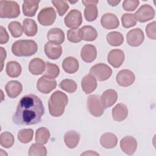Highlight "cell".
I'll list each match as a JSON object with an SVG mask.
<instances>
[{
    "instance_id": "obj_3",
    "label": "cell",
    "mask_w": 156,
    "mask_h": 156,
    "mask_svg": "<svg viewBox=\"0 0 156 156\" xmlns=\"http://www.w3.org/2000/svg\"><path fill=\"white\" fill-rule=\"evenodd\" d=\"M37 50V43L32 40H18L12 46V52L17 57H29L35 54Z\"/></svg>"
},
{
    "instance_id": "obj_19",
    "label": "cell",
    "mask_w": 156,
    "mask_h": 156,
    "mask_svg": "<svg viewBox=\"0 0 156 156\" xmlns=\"http://www.w3.org/2000/svg\"><path fill=\"white\" fill-rule=\"evenodd\" d=\"M80 56L83 61L87 63H91L95 60L97 56L96 47L93 44L84 45L80 51Z\"/></svg>"
},
{
    "instance_id": "obj_24",
    "label": "cell",
    "mask_w": 156,
    "mask_h": 156,
    "mask_svg": "<svg viewBox=\"0 0 156 156\" xmlns=\"http://www.w3.org/2000/svg\"><path fill=\"white\" fill-rule=\"evenodd\" d=\"M62 66L63 70L68 74H74L79 69V62L75 57L69 56L66 57L62 62Z\"/></svg>"
},
{
    "instance_id": "obj_38",
    "label": "cell",
    "mask_w": 156,
    "mask_h": 156,
    "mask_svg": "<svg viewBox=\"0 0 156 156\" xmlns=\"http://www.w3.org/2000/svg\"><path fill=\"white\" fill-rule=\"evenodd\" d=\"M8 29L12 36L14 38H18L23 34V29L21 23L18 21H12L8 25Z\"/></svg>"
},
{
    "instance_id": "obj_25",
    "label": "cell",
    "mask_w": 156,
    "mask_h": 156,
    "mask_svg": "<svg viewBox=\"0 0 156 156\" xmlns=\"http://www.w3.org/2000/svg\"><path fill=\"white\" fill-rule=\"evenodd\" d=\"M46 69V63L40 58H34L29 63V71L33 75L41 74Z\"/></svg>"
},
{
    "instance_id": "obj_43",
    "label": "cell",
    "mask_w": 156,
    "mask_h": 156,
    "mask_svg": "<svg viewBox=\"0 0 156 156\" xmlns=\"http://www.w3.org/2000/svg\"><path fill=\"white\" fill-rule=\"evenodd\" d=\"M140 4L138 0H125L122 2V7L124 10L132 12L134 11Z\"/></svg>"
},
{
    "instance_id": "obj_45",
    "label": "cell",
    "mask_w": 156,
    "mask_h": 156,
    "mask_svg": "<svg viewBox=\"0 0 156 156\" xmlns=\"http://www.w3.org/2000/svg\"><path fill=\"white\" fill-rule=\"evenodd\" d=\"M9 36L5 29L3 26L0 27V44H4L8 42Z\"/></svg>"
},
{
    "instance_id": "obj_13",
    "label": "cell",
    "mask_w": 156,
    "mask_h": 156,
    "mask_svg": "<svg viewBox=\"0 0 156 156\" xmlns=\"http://www.w3.org/2000/svg\"><path fill=\"white\" fill-rule=\"evenodd\" d=\"M57 86L55 79H49L43 76L39 78L37 83V90L41 93L48 94L51 92Z\"/></svg>"
},
{
    "instance_id": "obj_9",
    "label": "cell",
    "mask_w": 156,
    "mask_h": 156,
    "mask_svg": "<svg viewBox=\"0 0 156 156\" xmlns=\"http://www.w3.org/2000/svg\"><path fill=\"white\" fill-rule=\"evenodd\" d=\"M64 21L66 27L72 29L77 28L82 24V13L77 9H73L66 15Z\"/></svg>"
},
{
    "instance_id": "obj_30",
    "label": "cell",
    "mask_w": 156,
    "mask_h": 156,
    "mask_svg": "<svg viewBox=\"0 0 156 156\" xmlns=\"http://www.w3.org/2000/svg\"><path fill=\"white\" fill-rule=\"evenodd\" d=\"M23 29L24 34L28 37H33L37 33L38 27L35 21L32 19L26 18L23 21Z\"/></svg>"
},
{
    "instance_id": "obj_8",
    "label": "cell",
    "mask_w": 156,
    "mask_h": 156,
    "mask_svg": "<svg viewBox=\"0 0 156 156\" xmlns=\"http://www.w3.org/2000/svg\"><path fill=\"white\" fill-rule=\"evenodd\" d=\"M136 21L144 23L154 18L155 10L154 8L148 4L142 5L138 10L133 14Z\"/></svg>"
},
{
    "instance_id": "obj_49",
    "label": "cell",
    "mask_w": 156,
    "mask_h": 156,
    "mask_svg": "<svg viewBox=\"0 0 156 156\" xmlns=\"http://www.w3.org/2000/svg\"><path fill=\"white\" fill-rule=\"evenodd\" d=\"M4 150H2V149H0V155H1V156H2V155H7V154L5 152H4Z\"/></svg>"
},
{
    "instance_id": "obj_21",
    "label": "cell",
    "mask_w": 156,
    "mask_h": 156,
    "mask_svg": "<svg viewBox=\"0 0 156 156\" xmlns=\"http://www.w3.org/2000/svg\"><path fill=\"white\" fill-rule=\"evenodd\" d=\"M47 38L48 41L60 45L65 41V34L60 28H52L48 32Z\"/></svg>"
},
{
    "instance_id": "obj_16",
    "label": "cell",
    "mask_w": 156,
    "mask_h": 156,
    "mask_svg": "<svg viewBox=\"0 0 156 156\" xmlns=\"http://www.w3.org/2000/svg\"><path fill=\"white\" fill-rule=\"evenodd\" d=\"M101 26L107 30L117 28L119 25V21L117 16L112 13H107L101 18Z\"/></svg>"
},
{
    "instance_id": "obj_41",
    "label": "cell",
    "mask_w": 156,
    "mask_h": 156,
    "mask_svg": "<svg viewBox=\"0 0 156 156\" xmlns=\"http://www.w3.org/2000/svg\"><path fill=\"white\" fill-rule=\"evenodd\" d=\"M67 38L70 42L72 43H79L82 40L80 29L74 28L69 29L67 31Z\"/></svg>"
},
{
    "instance_id": "obj_48",
    "label": "cell",
    "mask_w": 156,
    "mask_h": 156,
    "mask_svg": "<svg viewBox=\"0 0 156 156\" xmlns=\"http://www.w3.org/2000/svg\"><path fill=\"white\" fill-rule=\"evenodd\" d=\"M107 2L113 7L116 6L121 1H116V0H107Z\"/></svg>"
},
{
    "instance_id": "obj_15",
    "label": "cell",
    "mask_w": 156,
    "mask_h": 156,
    "mask_svg": "<svg viewBox=\"0 0 156 156\" xmlns=\"http://www.w3.org/2000/svg\"><path fill=\"white\" fill-rule=\"evenodd\" d=\"M125 56L123 51L121 49H113L108 54L107 60L114 68H119L124 61Z\"/></svg>"
},
{
    "instance_id": "obj_29",
    "label": "cell",
    "mask_w": 156,
    "mask_h": 156,
    "mask_svg": "<svg viewBox=\"0 0 156 156\" xmlns=\"http://www.w3.org/2000/svg\"><path fill=\"white\" fill-rule=\"evenodd\" d=\"M82 39L87 41H92L98 37V32L91 26H84L80 29Z\"/></svg>"
},
{
    "instance_id": "obj_44",
    "label": "cell",
    "mask_w": 156,
    "mask_h": 156,
    "mask_svg": "<svg viewBox=\"0 0 156 156\" xmlns=\"http://www.w3.org/2000/svg\"><path fill=\"white\" fill-rule=\"evenodd\" d=\"M155 21H152L149 23L146 27V32L147 37L152 40L156 39V27Z\"/></svg>"
},
{
    "instance_id": "obj_46",
    "label": "cell",
    "mask_w": 156,
    "mask_h": 156,
    "mask_svg": "<svg viewBox=\"0 0 156 156\" xmlns=\"http://www.w3.org/2000/svg\"><path fill=\"white\" fill-rule=\"evenodd\" d=\"M1 49V71H2V68H3V65H4V60L6 58V55H7V54H6V51L2 48V47H1L0 48Z\"/></svg>"
},
{
    "instance_id": "obj_34",
    "label": "cell",
    "mask_w": 156,
    "mask_h": 156,
    "mask_svg": "<svg viewBox=\"0 0 156 156\" xmlns=\"http://www.w3.org/2000/svg\"><path fill=\"white\" fill-rule=\"evenodd\" d=\"M45 72L43 75L44 77L49 79H54L56 78L60 73V69L58 66L50 62H46Z\"/></svg>"
},
{
    "instance_id": "obj_7",
    "label": "cell",
    "mask_w": 156,
    "mask_h": 156,
    "mask_svg": "<svg viewBox=\"0 0 156 156\" xmlns=\"http://www.w3.org/2000/svg\"><path fill=\"white\" fill-rule=\"evenodd\" d=\"M39 23L44 26L52 25L56 19V12L51 7L42 9L37 16Z\"/></svg>"
},
{
    "instance_id": "obj_39",
    "label": "cell",
    "mask_w": 156,
    "mask_h": 156,
    "mask_svg": "<svg viewBox=\"0 0 156 156\" xmlns=\"http://www.w3.org/2000/svg\"><path fill=\"white\" fill-rule=\"evenodd\" d=\"M60 87L64 91L69 93H74L77 90V84L76 82L72 79H64L61 81L59 84Z\"/></svg>"
},
{
    "instance_id": "obj_6",
    "label": "cell",
    "mask_w": 156,
    "mask_h": 156,
    "mask_svg": "<svg viewBox=\"0 0 156 156\" xmlns=\"http://www.w3.org/2000/svg\"><path fill=\"white\" fill-rule=\"evenodd\" d=\"M87 105L89 112L94 116H101L104 111V107L99 95L92 94L88 97Z\"/></svg>"
},
{
    "instance_id": "obj_18",
    "label": "cell",
    "mask_w": 156,
    "mask_h": 156,
    "mask_svg": "<svg viewBox=\"0 0 156 156\" xmlns=\"http://www.w3.org/2000/svg\"><path fill=\"white\" fill-rule=\"evenodd\" d=\"M44 52L49 58L56 60L62 55V47L60 45L48 41L44 45Z\"/></svg>"
},
{
    "instance_id": "obj_40",
    "label": "cell",
    "mask_w": 156,
    "mask_h": 156,
    "mask_svg": "<svg viewBox=\"0 0 156 156\" xmlns=\"http://www.w3.org/2000/svg\"><path fill=\"white\" fill-rule=\"evenodd\" d=\"M122 25L124 28L133 27L136 24V20L132 13H124L121 16Z\"/></svg>"
},
{
    "instance_id": "obj_20",
    "label": "cell",
    "mask_w": 156,
    "mask_h": 156,
    "mask_svg": "<svg viewBox=\"0 0 156 156\" xmlns=\"http://www.w3.org/2000/svg\"><path fill=\"white\" fill-rule=\"evenodd\" d=\"M5 90L7 96L10 98H15L18 96L23 90L22 84L17 80H11L7 83Z\"/></svg>"
},
{
    "instance_id": "obj_42",
    "label": "cell",
    "mask_w": 156,
    "mask_h": 156,
    "mask_svg": "<svg viewBox=\"0 0 156 156\" xmlns=\"http://www.w3.org/2000/svg\"><path fill=\"white\" fill-rule=\"evenodd\" d=\"M51 2L57 9L58 15L60 16L65 15L69 9V5L66 1H52Z\"/></svg>"
},
{
    "instance_id": "obj_11",
    "label": "cell",
    "mask_w": 156,
    "mask_h": 156,
    "mask_svg": "<svg viewBox=\"0 0 156 156\" xmlns=\"http://www.w3.org/2000/svg\"><path fill=\"white\" fill-rule=\"evenodd\" d=\"M144 39V35L141 29L135 28L129 31L126 35L127 43L132 47L140 46Z\"/></svg>"
},
{
    "instance_id": "obj_4",
    "label": "cell",
    "mask_w": 156,
    "mask_h": 156,
    "mask_svg": "<svg viewBox=\"0 0 156 156\" xmlns=\"http://www.w3.org/2000/svg\"><path fill=\"white\" fill-rule=\"evenodd\" d=\"M20 14V6L16 2L0 1V17L1 18H15Z\"/></svg>"
},
{
    "instance_id": "obj_5",
    "label": "cell",
    "mask_w": 156,
    "mask_h": 156,
    "mask_svg": "<svg viewBox=\"0 0 156 156\" xmlns=\"http://www.w3.org/2000/svg\"><path fill=\"white\" fill-rule=\"evenodd\" d=\"M89 73L98 81H105L111 76L112 69L107 65L100 63L93 66Z\"/></svg>"
},
{
    "instance_id": "obj_14",
    "label": "cell",
    "mask_w": 156,
    "mask_h": 156,
    "mask_svg": "<svg viewBox=\"0 0 156 156\" xmlns=\"http://www.w3.org/2000/svg\"><path fill=\"white\" fill-rule=\"evenodd\" d=\"M120 147L125 154L132 155L137 148V141L132 136H126L120 141Z\"/></svg>"
},
{
    "instance_id": "obj_17",
    "label": "cell",
    "mask_w": 156,
    "mask_h": 156,
    "mask_svg": "<svg viewBox=\"0 0 156 156\" xmlns=\"http://www.w3.org/2000/svg\"><path fill=\"white\" fill-rule=\"evenodd\" d=\"M100 98L101 102L105 109L110 107L116 102L118 99V94L115 90L108 89L104 91Z\"/></svg>"
},
{
    "instance_id": "obj_47",
    "label": "cell",
    "mask_w": 156,
    "mask_h": 156,
    "mask_svg": "<svg viewBox=\"0 0 156 156\" xmlns=\"http://www.w3.org/2000/svg\"><path fill=\"white\" fill-rule=\"evenodd\" d=\"M81 155H99V154L95 152L94 151H87L81 154Z\"/></svg>"
},
{
    "instance_id": "obj_12",
    "label": "cell",
    "mask_w": 156,
    "mask_h": 156,
    "mask_svg": "<svg viewBox=\"0 0 156 156\" xmlns=\"http://www.w3.org/2000/svg\"><path fill=\"white\" fill-rule=\"evenodd\" d=\"M135 80L134 73L129 69L121 70L116 76V82L121 87H129L134 82Z\"/></svg>"
},
{
    "instance_id": "obj_26",
    "label": "cell",
    "mask_w": 156,
    "mask_h": 156,
    "mask_svg": "<svg viewBox=\"0 0 156 156\" xmlns=\"http://www.w3.org/2000/svg\"><path fill=\"white\" fill-rule=\"evenodd\" d=\"M80 138V136L78 132L75 130H69L65 133L64 141L68 147L73 149L77 146Z\"/></svg>"
},
{
    "instance_id": "obj_31",
    "label": "cell",
    "mask_w": 156,
    "mask_h": 156,
    "mask_svg": "<svg viewBox=\"0 0 156 156\" xmlns=\"http://www.w3.org/2000/svg\"><path fill=\"white\" fill-rule=\"evenodd\" d=\"M22 71L21 66L20 63L16 61L8 62L6 65V73L12 78L18 77L20 76Z\"/></svg>"
},
{
    "instance_id": "obj_27",
    "label": "cell",
    "mask_w": 156,
    "mask_h": 156,
    "mask_svg": "<svg viewBox=\"0 0 156 156\" xmlns=\"http://www.w3.org/2000/svg\"><path fill=\"white\" fill-rule=\"evenodd\" d=\"M100 143L104 148L112 149L116 146L118 138L116 136L112 133H105L101 136Z\"/></svg>"
},
{
    "instance_id": "obj_23",
    "label": "cell",
    "mask_w": 156,
    "mask_h": 156,
    "mask_svg": "<svg viewBox=\"0 0 156 156\" xmlns=\"http://www.w3.org/2000/svg\"><path fill=\"white\" fill-rule=\"evenodd\" d=\"M127 115L128 109L127 106L124 104H118L112 109V117L115 121H122L126 119Z\"/></svg>"
},
{
    "instance_id": "obj_35",
    "label": "cell",
    "mask_w": 156,
    "mask_h": 156,
    "mask_svg": "<svg viewBox=\"0 0 156 156\" xmlns=\"http://www.w3.org/2000/svg\"><path fill=\"white\" fill-rule=\"evenodd\" d=\"M30 156H46L47 155V149L45 146L40 143L32 144L28 152Z\"/></svg>"
},
{
    "instance_id": "obj_28",
    "label": "cell",
    "mask_w": 156,
    "mask_h": 156,
    "mask_svg": "<svg viewBox=\"0 0 156 156\" xmlns=\"http://www.w3.org/2000/svg\"><path fill=\"white\" fill-rule=\"evenodd\" d=\"M40 1H24L23 3V12L25 16H34L38 8Z\"/></svg>"
},
{
    "instance_id": "obj_1",
    "label": "cell",
    "mask_w": 156,
    "mask_h": 156,
    "mask_svg": "<svg viewBox=\"0 0 156 156\" xmlns=\"http://www.w3.org/2000/svg\"><path fill=\"white\" fill-rule=\"evenodd\" d=\"M44 113V108L41 99L35 94H29L20 100L12 121L17 125H34L41 121Z\"/></svg>"
},
{
    "instance_id": "obj_36",
    "label": "cell",
    "mask_w": 156,
    "mask_h": 156,
    "mask_svg": "<svg viewBox=\"0 0 156 156\" xmlns=\"http://www.w3.org/2000/svg\"><path fill=\"white\" fill-rule=\"evenodd\" d=\"M15 141L13 134L9 132H4L0 135V143L5 148L11 147Z\"/></svg>"
},
{
    "instance_id": "obj_22",
    "label": "cell",
    "mask_w": 156,
    "mask_h": 156,
    "mask_svg": "<svg viewBox=\"0 0 156 156\" xmlns=\"http://www.w3.org/2000/svg\"><path fill=\"white\" fill-rule=\"evenodd\" d=\"M96 79L91 74L85 76L81 81V87L82 90L86 94H90L94 91L97 87Z\"/></svg>"
},
{
    "instance_id": "obj_2",
    "label": "cell",
    "mask_w": 156,
    "mask_h": 156,
    "mask_svg": "<svg viewBox=\"0 0 156 156\" xmlns=\"http://www.w3.org/2000/svg\"><path fill=\"white\" fill-rule=\"evenodd\" d=\"M68 103L67 95L61 91H55L51 94L48 101L49 113L54 117L60 116L63 114Z\"/></svg>"
},
{
    "instance_id": "obj_37",
    "label": "cell",
    "mask_w": 156,
    "mask_h": 156,
    "mask_svg": "<svg viewBox=\"0 0 156 156\" xmlns=\"http://www.w3.org/2000/svg\"><path fill=\"white\" fill-rule=\"evenodd\" d=\"M34 135V131L32 129H23L18 133V139L22 143H27L30 142Z\"/></svg>"
},
{
    "instance_id": "obj_10",
    "label": "cell",
    "mask_w": 156,
    "mask_h": 156,
    "mask_svg": "<svg viewBox=\"0 0 156 156\" xmlns=\"http://www.w3.org/2000/svg\"><path fill=\"white\" fill-rule=\"evenodd\" d=\"M82 4L85 6L84 9V17L87 21H94L98 16L97 4L98 1H82Z\"/></svg>"
},
{
    "instance_id": "obj_33",
    "label": "cell",
    "mask_w": 156,
    "mask_h": 156,
    "mask_svg": "<svg viewBox=\"0 0 156 156\" xmlns=\"http://www.w3.org/2000/svg\"><path fill=\"white\" fill-rule=\"evenodd\" d=\"M50 137V132L46 127L38 128L35 132V141L36 143L45 144L47 143Z\"/></svg>"
},
{
    "instance_id": "obj_32",
    "label": "cell",
    "mask_w": 156,
    "mask_h": 156,
    "mask_svg": "<svg viewBox=\"0 0 156 156\" xmlns=\"http://www.w3.org/2000/svg\"><path fill=\"white\" fill-rule=\"evenodd\" d=\"M107 43L112 46H119L124 42V37L119 32L112 31L106 36Z\"/></svg>"
}]
</instances>
